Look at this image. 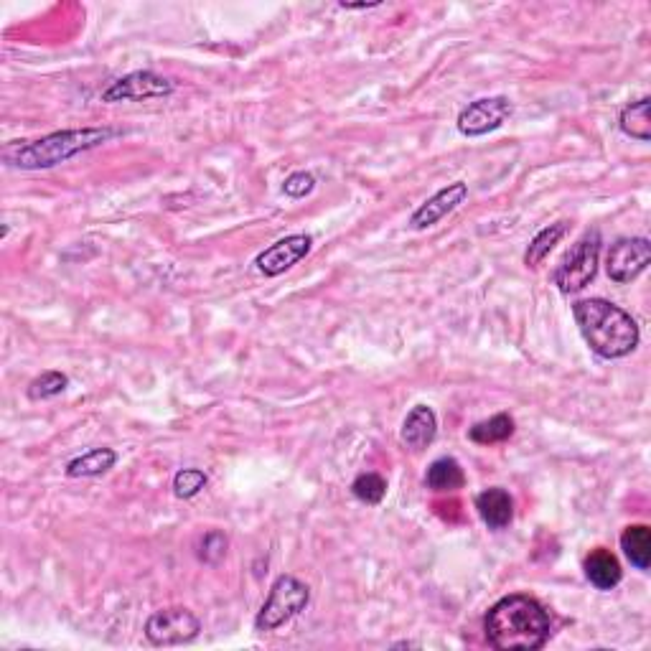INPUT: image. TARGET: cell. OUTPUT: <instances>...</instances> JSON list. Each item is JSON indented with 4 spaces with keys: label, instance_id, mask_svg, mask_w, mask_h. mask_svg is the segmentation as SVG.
Returning a JSON list of instances; mask_svg holds the SVG:
<instances>
[{
    "label": "cell",
    "instance_id": "6da1fadb",
    "mask_svg": "<svg viewBox=\"0 0 651 651\" xmlns=\"http://www.w3.org/2000/svg\"><path fill=\"white\" fill-rule=\"evenodd\" d=\"M550 616L540 601L507 596L489 608L484 631L489 646L499 651H537L550 639Z\"/></svg>",
    "mask_w": 651,
    "mask_h": 651
},
{
    "label": "cell",
    "instance_id": "7a4b0ae2",
    "mask_svg": "<svg viewBox=\"0 0 651 651\" xmlns=\"http://www.w3.org/2000/svg\"><path fill=\"white\" fill-rule=\"evenodd\" d=\"M573 316L585 344L601 359H624L639 346V326L616 303L603 298H585L575 303Z\"/></svg>",
    "mask_w": 651,
    "mask_h": 651
},
{
    "label": "cell",
    "instance_id": "3957f363",
    "mask_svg": "<svg viewBox=\"0 0 651 651\" xmlns=\"http://www.w3.org/2000/svg\"><path fill=\"white\" fill-rule=\"evenodd\" d=\"M117 135H120V130L115 128L59 130V133L44 135L39 140L8 145L3 151V158H6L8 166L21 168V171H41V168L59 166V163L69 161V158L79 156L84 151L100 148Z\"/></svg>",
    "mask_w": 651,
    "mask_h": 651
},
{
    "label": "cell",
    "instance_id": "277c9868",
    "mask_svg": "<svg viewBox=\"0 0 651 651\" xmlns=\"http://www.w3.org/2000/svg\"><path fill=\"white\" fill-rule=\"evenodd\" d=\"M601 245V232H598V229H590V232H585L583 237L575 242L573 250L562 257L555 275H552L560 293H578L585 285L593 283V278H596L598 273V260H601Z\"/></svg>",
    "mask_w": 651,
    "mask_h": 651
},
{
    "label": "cell",
    "instance_id": "5b68a950",
    "mask_svg": "<svg viewBox=\"0 0 651 651\" xmlns=\"http://www.w3.org/2000/svg\"><path fill=\"white\" fill-rule=\"evenodd\" d=\"M308 601H311V588L301 583L293 575H280L270 588L268 601L262 603L260 613L255 618L257 631H275L283 624H288L290 618H295L301 611H306Z\"/></svg>",
    "mask_w": 651,
    "mask_h": 651
},
{
    "label": "cell",
    "instance_id": "8992f818",
    "mask_svg": "<svg viewBox=\"0 0 651 651\" xmlns=\"http://www.w3.org/2000/svg\"><path fill=\"white\" fill-rule=\"evenodd\" d=\"M201 621L189 608H166L145 621V639L153 646L189 644L199 636Z\"/></svg>",
    "mask_w": 651,
    "mask_h": 651
},
{
    "label": "cell",
    "instance_id": "52a82bcc",
    "mask_svg": "<svg viewBox=\"0 0 651 651\" xmlns=\"http://www.w3.org/2000/svg\"><path fill=\"white\" fill-rule=\"evenodd\" d=\"M512 112L514 105L507 97H481V100L471 102V105L461 110V115H458V133L466 135V138L489 135L507 123Z\"/></svg>",
    "mask_w": 651,
    "mask_h": 651
},
{
    "label": "cell",
    "instance_id": "ba28073f",
    "mask_svg": "<svg viewBox=\"0 0 651 651\" xmlns=\"http://www.w3.org/2000/svg\"><path fill=\"white\" fill-rule=\"evenodd\" d=\"M176 84L156 72H133L128 77L117 79L102 92V102H140V100H161L171 97Z\"/></svg>",
    "mask_w": 651,
    "mask_h": 651
},
{
    "label": "cell",
    "instance_id": "9c48e42d",
    "mask_svg": "<svg viewBox=\"0 0 651 651\" xmlns=\"http://www.w3.org/2000/svg\"><path fill=\"white\" fill-rule=\"evenodd\" d=\"M651 262V245L646 237H631V240H618L608 252L606 270L608 278L618 285H626L639 278Z\"/></svg>",
    "mask_w": 651,
    "mask_h": 651
},
{
    "label": "cell",
    "instance_id": "30bf717a",
    "mask_svg": "<svg viewBox=\"0 0 651 651\" xmlns=\"http://www.w3.org/2000/svg\"><path fill=\"white\" fill-rule=\"evenodd\" d=\"M311 237L308 234H290V237H283L275 245H270L268 250L260 252L255 260L257 270L268 278H278L285 270H290L293 265L303 260V257L311 252Z\"/></svg>",
    "mask_w": 651,
    "mask_h": 651
},
{
    "label": "cell",
    "instance_id": "8fae6325",
    "mask_svg": "<svg viewBox=\"0 0 651 651\" xmlns=\"http://www.w3.org/2000/svg\"><path fill=\"white\" fill-rule=\"evenodd\" d=\"M468 199V186L463 181L448 184L446 189H440L438 194L430 196L423 206H418L410 217L412 229H428L433 224H438L440 219H446L448 214L456 212L458 206Z\"/></svg>",
    "mask_w": 651,
    "mask_h": 651
},
{
    "label": "cell",
    "instance_id": "7c38bea8",
    "mask_svg": "<svg viewBox=\"0 0 651 651\" xmlns=\"http://www.w3.org/2000/svg\"><path fill=\"white\" fill-rule=\"evenodd\" d=\"M435 435H438V418H435L433 407L428 405L412 407V410L407 412V418L400 430L402 443H405L410 451L420 453L433 443Z\"/></svg>",
    "mask_w": 651,
    "mask_h": 651
},
{
    "label": "cell",
    "instance_id": "4fadbf2b",
    "mask_svg": "<svg viewBox=\"0 0 651 651\" xmlns=\"http://www.w3.org/2000/svg\"><path fill=\"white\" fill-rule=\"evenodd\" d=\"M476 509L489 529H504L514 519V499L509 496V491L499 489V486L481 491L476 496Z\"/></svg>",
    "mask_w": 651,
    "mask_h": 651
},
{
    "label": "cell",
    "instance_id": "5bb4252c",
    "mask_svg": "<svg viewBox=\"0 0 651 651\" xmlns=\"http://www.w3.org/2000/svg\"><path fill=\"white\" fill-rule=\"evenodd\" d=\"M585 578L598 590H613L624 578V570H621V562L611 550L598 547L585 557Z\"/></svg>",
    "mask_w": 651,
    "mask_h": 651
},
{
    "label": "cell",
    "instance_id": "9a60e30c",
    "mask_svg": "<svg viewBox=\"0 0 651 651\" xmlns=\"http://www.w3.org/2000/svg\"><path fill=\"white\" fill-rule=\"evenodd\" d=\"M621 550L636 570L651 568V529L646 524H631L621 535Z\"/></svg>",
    "mask_w": 651,
    "mask_h": 651
},
{
    "label": "cell",
    "instance_id": "2e32d148",
    "mask_svg": "<svg viewBox=\"0 0 651 651\" xmlns=\"http://www.w3.org/2000/svg\"><path fill=\"white\" fill-rule=\"evenodd\" d=\"M466 484V473L456 458H438L425 473V486L430 491H458Z\"/></svg>",
    "mask_w": 651,
    "mask_h": 651
},
{
    "label": "cell",
    "instance_id": "e0dca14e",
    "mask_svg": "<svg viewBox=\"0 0 651 651\" xmlns=\"http://www.w3.org/2000/svg\"><path fill=\"white\" fill-rule=\"evenodd\" d=\"M117 463V453L112 448H95L67 463L69 479H90V476H102Z\"/></svg>",
    "mask_w": 651,
    "mask_h": 651
},
{
    "label": "cell",
    "instance_id": "ac0fdd59",
    "mask_svg": "<svg viewBox=\"0 0 651 651\" xmlns=\"http://www.w3.org/2000/svg\"><path fill=\"white\" fill-rule=\"evenodd\" d=\"M649 97H641L639 102H631L621 110V117H618V125L624 130L629 138L641 140V143H649L651 140V120H649Z\"/></svg>",
    "mask_w": 651,
    "mask_h": 651
},
{
    "label": "cell",
    "instance_id": "d6986e66",
    "mask_svg": "<svg viewBox=\"0 0 651 651\" xmlns=\"http://www.w3.org/2000/svg\"><path fill=\"white\" fill-rule=\"evenodd\" d=\"M512 435H514V420L509 418V415H504V412H499V415H494V418L489 420H481V423H476L471 430H468V438H471L473 443H479V446L504 443V440H509Z\"/></svg>",
    "mask_w": 651,
    "mask_h": 651
},
{
    "label": "cell",
    "instance_id": "ffe728a7",
    "mask_svg": "<svg viewBox=\"0 0 651 651\" xmlns=\"http://www.w3.org/2000/svg\"><path fill=\"white\" fill-rule=\"evenodd\" d=\"M568 229H570L568 222H557V224H550V227L542 229L535 240L529 242L527 252H524V265H529V268H537V265H540V262L545 260L552 250H555L557 242H560L562 237L568 234Z\"/></svg>",
    "mask_w": 651,
    "mask_h": 651
},
{
    "label": "cell",
    "instance_id": "44dd1931",
    "mask_svg": "<svg viewBox=\"0 0 651 651\" xmlns=\"http://www.w3.org/2000/svg\"><path fill=\"white\" fill-rule=\"evenodd\" d=\"M351 494L357 496L359 501H364V504H369V507H377V504H382L384 494H387V481L379 473H362L351 484Z\"/></svg>",
    "mask_w": 651,
    "mask_h": 651
},
{
    "label": "cell",
    "instance_id": "7402d4cb",
    "mask_svg": "<svg viewBox=\"0 0 651 651\" xmlns=\"http://www.w3.org/2000/svg\"><path fill=\"white\" fill-rule=\"evenodd\" d=\"M69 387V377L67 374H62V372H54V369H51V372H44L41 374V377H36L34 382L28 384V397H31V400H51V397H56V395H62L64 390H67Z\"/></svg>",
    "mask_w": 651,
    "mask_h": 651
},
{
    "label": "cell",
    "instance_id": "603a6c76",
    "mask_svg": "<svg viewBox=\"0 0 651 651\" xmlns=\"http://www.w3.org/2000/svg\"><path fill=\"white\" fill-rule=\"evenodd\" d=\"M206 484H209V476L201 468H184L173 476V494L179 499H194Z\"/></svg>",
    "mask_w": 651,
    "mask_h": 651
},
{
    "label": "cell",
    "instance_id": "cb8c5ba5",
    "mask_svg": "<svg viewBox=\"0 0 651 651\" xmlns=\"http://www.w3.org/2000/svg\"><path fill=\"white\" fill-rule=\"evenodd\" d=\"M227 547H229V540L224 532H209V535H204V540H201L199 545V557L204 562H209V565H217L219 560H222L224 555H227Z\"/></svg>",
    "mask_w": 651,
    "mask_h": 651
},
{
    "label": "cell",
    "instance_id": "d4e9b609",
    "mask_svg": "<svg viewBox=\"0 0 651 651\" xmlns=\"http://www.w3.org/2000/svg\"><path fill=\"white\" fill-rule=\"evenodd\" d=\"M313 189H316V176L308 171H295L283 181V194L290 199H306Z\"/></svg>",
    "mask_w": 651,
    "mask_h": 651
},
{
    "label": "cell",
    "instance_id": "484cf974",
    "mask_svg": "<svg viewBox=\"0 0 651 651\" xmlns=\"http://www.w3.org/2000/svg\"><path fill=\"white\" fill-rule=\"evenodd\" d=\"M379 3H341L344 11H367V8H377Z\"/></svg>",
    "mask_w": 651,
    "mask_h": 651
}]
</instances>
